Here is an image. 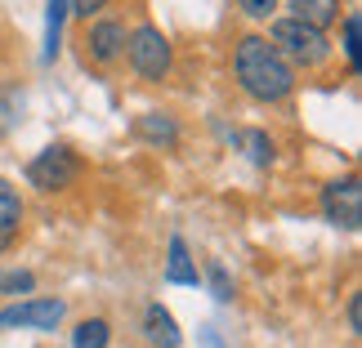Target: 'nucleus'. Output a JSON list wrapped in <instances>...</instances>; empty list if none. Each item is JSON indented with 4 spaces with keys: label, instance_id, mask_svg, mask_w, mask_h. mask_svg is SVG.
Masks as SVG:
<instances>
[{
    "label": "nucleus",
    "instance_id": "obj_1",
    "mask_svg": "<svg viewBox=\"0 0 362 348\" xmlns=\"http://www.w3.org/2000/svg\"><path fill=\"white\" fill-rule=\"evenodd\" d=\"M233 72H238L242 90L250 99H259V103H277V99H286V94L296 90L291 63L277 54L273 40H264V36H246L242 40L238 54H233Z\"/></svg>",
    "mask_w": 362,
    "mask_h": 348
},
{
    "label": "nucleus",
    "instance_id": "obj_2",
    "mask_svg": "<svg viewBox=\"0 0 362 348\" xmlns=\"http://www.w3.org/2000/svg\"><path fill=\"white\" fill-rule=\"evenodd\" d=\"M273 45L286 63L296 67H322L331 59V45H327V32L304 18H277L273 23Z\"/></svg>",
    "mask_w": 362,
    "mask_h": 348
},
{
    "label": "nucleus",
    "instance_id": "obj_3",
    "mask_svg": "<svg viewBox=\"0 0 362 348\" xmlns=\"http://www.w3.org/2000/svg\"><path fill=\"white\" fill-rule=\"evenodd\" d=\"M322 215L327 224H336L344 232H358L362 228V184L349 174V179H336V184L322 188Z\"/></svg>",
    "mask_w": 362,
    "mask_h": 348
},
{
    "label": "nucleus",
    "instance_id": "obj_4",
    "mask_svg": "<svg viewBox=\"0 0 362 348\" xmlns=\"http://www.w3.org/2000/svg\"><path fill=\"white\" fill-rule=\"evenodd\" d=\"M130 67L144 80H165V72H170V45H165V36L157 27H139L130 36Z\"/></svg>",
    "mask_w": 362,
    "mask_h": 348
},
{
    "label": "nucleus",
    "instance_id": "obj_5",
    "mask_svg": "<svg viewBox=\"0 0 362 348\" xmlns=\"http://www.w3.org/2000/svg\"><path fill=\"white\" fill-rule=\"evenodd\" d=\"M27 179H32V188H40V192H63V188H72V179H76V157L63 143H54L27 165Z\"/></svg>",
    "mask_w": 362,
    "mask_h": 348
},
{
    "label": "nucleus",
    "instance_id": "obj_6",
    "mask_svg": "<svg viewBox=\"0 0 362 348\" xmlns=\"http://www.w3.org/2000/svg\"><path fill=\"white\" fill-rule=\"evenodd\" d=\"M63 299H23V304H13V308L0 313V330H9V326H32V330H54L63 322Z\"/></svg>",
    "mask_w": 362,
    "mask_h": 348
},
{
    "label": "nucleus",
    "instance_id": "obj_7",
    "mask_svg": "<svg viewBox=\"0 0 362 348\" xmlns=\"http://www.w3.org/2000/svg\"><path fill=\"white\" fill-rule=\"evenodd\" d=\"M18 228H23V201H18V192H13L5 179H0V255L13 246Z\"/></svg>",
    "mask_w": 362,
    "mask_h": 348
},
{
    "label": "nucleus",
    "instance_id": "obj_8",
    "mask_svg": "<svg viewBox=\"0 0 362 348\" xmlns=\"http://www.w3.org/2000/svg\"><path fill=\"white\" fill-rule=\"evenodd\" d=\"M121 45H125V27H121V23L103 18V23L90 27V54H94L99 63H112L117 54H121Z\"/></svg>",
    "mask_w": 362,
    "mask_h": 348
},
{
    "label": "nucleus",
    "instance_id": "obj_9",
    "mask_svg": "<svg viewBox=\"0 0 362 348\" xmlns=\"http://www.w3.org/2000/svg\"><path fill=\"white\" fill-rule=\"evenodd\" d=\"M165 282L175 286H197V263L188 259V246L170 236V263H165Z\"/></svg>",
    "mask_w": 362,
    "mask_h": 348
},
{
    "label": "nucleus",
    "instance_id": "obj_10",
    "mask_svg": "<svg viewBox=\"0 0 362 348\" xmlns=\"http://www.w3.org/2000/svg\"><path fill=\"white\" fill-rule=\"evenodd\" d=\"M144 335L157 344V348H179V326H175V317L161 308V304H152L148 308V330Z\"/></svg>",
    "mask_w": 362,
    "mask_h": 348
},
{
    "label": "nucleus",
    "instance_id": "obj_11",
    "mask_svg": "<svg viewBox=\"0 0 362 348\" xmlns=\"http://www.w3.org/2000/svg\"><path fill=\"white\" fill-rule=\"evenodd\" d=\"M291 9H296V18L313 23V27H327L340 18V0H286Z\"/></svg>",
    "mask_w": 362,
    "mask_h": 348
},
{
    "label": "nucleus",
    "instance_id": "obj_12",
    "mask_svg": "<svg viewBox=\"0 0 362 348\" xmlns=\"http://www.w3.org/2000/svg\"><path fill=\"white\" fill-rule=\"evenodd\" d=\"M45 63H54L59 54V36H63V18H67V0H49L45 5Z\"/></svg>",
    "mask_w": 362,
    "mask_h": 348
},
{
    "label": "nucleus",
    "instance_id": "obj_13",
    "mask_svg": "<svg viewBox=\"0 0 362 348\" xmlns=\"http://www.w3.org/2000/svg\"><path fill=\"white\" fill-rule=\"evenodd\" d=\"M107 322L103 317H90V322H81L76 330H72V348H107Z\"/></svg>",
    "mask_w": 362,
    "mask_h": 348
},
{
    "label": "nucleus",
    "instance_id": "obj_14",
    "mask_svg": "<svg viewBox=\"0 0 362 348\" xmlns=\"http://www.w3.org/2000/svg\"><path fill=\"white\" fill-rule=\"evenodd\" d=\"M139 134H144V138H152V143H161V148H175V143H179V134H175V125H170V121H165V116H157V112H152V116H144V121H139Z\"/></svg>",
    "mask_w": 362,
    "mask_h": 348
},
{
    "label": "nucleus",
    "instance_id": "obj_15",
    "mask_svg": "<svg viewBox=\"0 0 362 348\" xmlns=\"http://www.w3.org/2000/svg\"><path fill=\"white\" fill-rule=\"evenodd\" d=\"M344 59L358 72V13H344Z\"/></svg>",
    "mask_w": 362,
    "mask_h": 348
},
{
    "label": "nucleus",
    "instance_id": "obj_16",
    "mask_svg": "<svg viewBox=\"0 0 362 348\" xmlns=\"http://www.w3.org/2000/svg\"><path fill=\"white\" fill-rule=\"evenodd\" d=\"M246 148H250V161H255V165H269V161H273V143H269L259 130L246 134Z\"/></svg>",
    "mask_w": 362,
    "mask_h": 348
},
{
    "label": "nucleus",
    "instance_id": "obj_17",
    "mask_svg": "<svg viewBox=\"0 0 362 348\" xmlns=\"http://www.w3.org/2000/svg\"><path fill=\"white\" fill-rule=\"evenodd\" d=\"M32 286H36V277H32V272H18V268L0 272V290H23V295H27Z\"/></svg>",
    "mask_w": 362,
    "mask_h": 348
},
{
    "label": "nucleus",
    "instance_id": "obj_18",
    "mask_svg": "<svg viewBox=\"0 0 362 348\" xmlns=\"http://www.w3.org/2000/svg\"><path fill=\"white\" fill-rule=\"evenodd\" d=\"M238 5L250 13V18H273L277 13V0H238Z\"/></svg>",
    "mask_w": 362,
    "mask_h": 348
},
{
    "label": "nucleus",
    "instance_id": "obj_19",
    "mask_svg": "<svg viewBox=\"0 0 362 348\" xmlns=\"http://www.w3.org/2000/svg\"><path fill=\"white\" fill-rule=\"evenodd\" d=\"M211 286H215V299H233V282H228V272L224 268H219V263H215V268H211Z\"/></svg>",
    "mask_w": 362,
    "mask_h": 348
},
{
    "label": "nucleus",
    "instance_id": "obj_20",
    "mask_svg": "<svg viewBox=\"0 0 362 348\" xmlns=\"http://www.w3.org/2000/svg\"><path fill=\"white\" fill-rule=\"evenodd\" d=\"M349 330H354V335L362 330V299H358V295L349 299Z\"/></svg>",
    "mask_w": 362,
    "mask_h": 348
},
{
    "label": "nucleus",
    "instance_id": "obj_21",
    "mask_svg": "<svg viewBox=\"0 0 362 348\" xmlns=\"http://www.w3.org/2000/svg\"><path fill=\"white\" fill-rule=\"evenodd\" d=\"M72 9L81 13V18H90V13H99V9H103V0H72Z\"/></svg>",
    "mask_w": 362,
    "mask_h": 348
},
{
    "label": "nucleus",
    "instance_id": "obj_22",
    "mask_svg": "<svg viewBox=\"0 0 362 348\" xmlns=\"http://www.w3.org/2000/svg\"><path fill=\"white\" fill-rule=\"evenodd\" d=\"M202 348H224V344H219L215 330H202Z\"/></svg>",
    "mask_w": 362,
    "mask_h": 348
}]
</instances>
